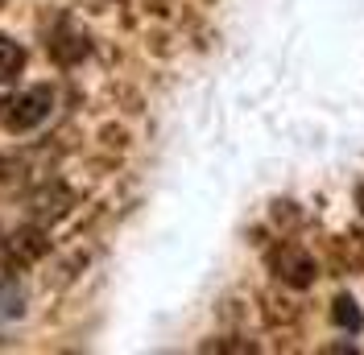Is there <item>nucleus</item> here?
I'll list each match as a JSON object with an SVG mask.
<instances>
[{
    "instance_id": "obj_8",
    "label": "nucleus",
    "mask_w": 364,
    "mask_h": 355,
    "mask_svg": "<svg viewBox=\"0 0 364 355\" xmlns=\"http://www.w3.org/2000/svg\"><path fill=\"white\" fill-rule=\"evenodd\" d=\"M331 318H336V327H343V331H360L364 327V318H360V310H356V302L348 297V293H340L336 302H331Z\"/></svg>"
},
{
    "instance_id": "obj_4",
    "label": "nucleus",
    "mask_w": 364,
    "mask_h": 355,
    "mask_svg": "<svg viewBox=\"0 0 364 355\" xmlns=\"http://www.w3.org/2000/svg\"><path fill=\"white\" fill-rule=\"evenodd\" d=\"M29 207H33V219H58V215H67V207H70V190L67 186H58V182H50L46 190H38L33 199H29Z\"/></svg>"
},
{
    "instance_id": "obj_1",
    "label": "nucleus",
    "mask_w": 364,
    "mask_h": 355,
    "mask_svg": "<svg viewBox=\"0 0 364 355\" xmlns=\"http://www.w3.org/2000/svg\"><path fill=\"white\" fill-rule=\"evenodd\" d=\"M50 108H54V87H25L4 99L0 120H4L9 133H29V129H38L50 116Z\"/></svg>"
},
{
    "instance_id": "obj_3",
    "label": "nucleus",
    "mask_w": 364,
    "mask_h": 355,
    "mask_svg": "<svg viewBox=\"0 0 364 355\" xmlns=\"http://www.w3.org/2000/svg\"><path fill=\"white\" fill-rule=\"evenodd\" d=\"M0 248H4V265L21 268V265H33L38 256H46L50 252V240H46L38 227H29V231H17L13 240H0Z\"/></svg>"
},
{
    "instance_id": "obj_7",
    "label": "nucleus",
    "mask_w": 364,
    "mask_h": 355,
    "mask_svg": "<svg viewBox=\"0 0 364 355\" xmlns=\"http://www.w3.org/2000/svg\"><path fill=\"white\" fill-rule=\"evenodd\" d=\"M25 67V50L9 33H0V83H13Z\"/></svg>"
},
{
    "instance_id": "obj_9",
    "label": "nucleus",
    "mask_w": 364,
    "mask_h": 355,
    "mask_svg": "<svg viewBox=\"0 0 364 355\" xmlns=\"http://www.w3.org/2000/svg\"><path fill=\"white\" fill-rule=\"evenodd\" d=\"M0 240H4V236H0Z\"/></svg>"
},
{
    "instance_id": "obj_5",
    "label": "nucleus",
    "mask_w": 364,
    "mask_h": 355,
    "mask_svg": "<svg viewBox=\"0 0 364 355\" xmlns=\"http://www.w3.org/2000/svg\"><path fill=\"white\" fill-rule=\"evenodd\" d=\"M50 54H54L63 67H75V62L87 54V42H83V33H75V29H70V21H63V33H54Z\"/></svg>"
},
{
    "instance_id": "obj_6",
    "label": "nucleus",
    "mask_w": 364,
    "mask_h": 355,
    "mask_svg": "<svg viewBox=\"0 0 364 355\" xmlns=\"http://www.w3.org/2000/svg\"><path fill=\"white\" fill-rule=\"evenodd\" d=\"M25 314V285L21 281H0V322H13Z\"/></svg>"
},
{
    "instance_id": "obj_2",
    "label": "nucleus",
    "mask_w": 364,
    "mask_h": 355,
    "mask_svg": "<svg viewBox=\"0 0 364 355\" xmlns=\"http://www.w3.org/2000/svg\"><path fill=\"white\" fill-rule=\"evenodd\" d=\"M269 265L290 289H311L315 285V277H318L315 256H306L302 248H277V252L269 256Z\"/></svg>"
}]
</instances>
